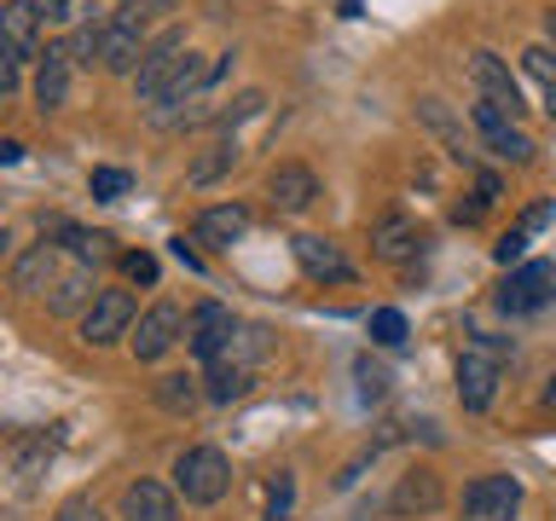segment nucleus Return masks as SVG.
I'll return each mask as SVG.
<instances>
[{
	"label": "nucleus",
	"mask_w": 556,
	"mask_h": 521,
	"mask_svg": "<svg viewBox=\"0 0 556 521\" xmlns=\"http://www.w3.org/2000/svg\"><path fill=\"white\" fill-rule=\"evenodd\" d=\"M476 128L486 139V151L498 156V163H533V139L516 128L510 111H498L493 99H476Z\"/></svg>",
	"instance_id": "7"
},
{
	"label": "nucleus",
	"mask_w": 556,
	"mask_h": 521,
	"mask_svg": "<svg viewBox=\"0 0 556 521\" xmlns=\"http://www.w3.org/2000/svg\"><path fill=\"white\" fill-rule=\"evenodd\" d=\"M521 69L545 87V116L556 122V59H551V47H528V52H521Z\"/></svg>",
	"instance_id": "26"
},
{
	"label": "nucleus",
	"mask_w": 556,
	"mask_h": 521,
	"mask_svg": "<svg viewBox=\"0 0 556 521\" xmlns=\"http://www.w3.org/2000/svg\"><path fill=\"white\" fill-rule=\"evenodd\" d=\"M255 389V371L238 359H215L208 365V382H203V399H215V406H232V399H243Z\"/></svg>",
	"instance_id": "20"
},
{
	"label": "nucleus",
	"mask_w": 556,
	"mask_h": 521,
	"mask_svg": "<svg viewBox=\"0 0 556 521\" xmlns=\"http://www.w3.org/2000/svg\"><path fill=\"white\" fill-rule=\"evenodd\" d=\"M59 521H104V510L93 498H64L59 504Z\"/></svg>",
	"instance_id": "35"
},
{
	"label": "nucleus",
	"mask_w": 556,
	"mask_h": 521,
	"mask_svg": "<svg viewBox=\"0 0 556 521\" xmlns=\"http://www.w3.org/2000/svg\"><path fill=\"white\" fill-rule=\"evenodd\" d=\"M516 504H521L516 475H476L464 486V516L469 521H510Z\"/></svg>",
	"instance_id": "8"
},
{
	"label": "nucleus",
	"mask_w": 556,
	"mask_h": 521,
	"mask_svg": "<svg viewBox=\"0 0 556 521\" xmlns=\"http://www.w3.org/2000/svg\"><path fill=\"white\" fill-rule=\"evenodd\" d=\"M545 406H556V377H551V389H545Z\"/></svg>",
	"instance_id": "43"
},
{
	"label": "nucleus",
	"mask_w": 556,
	"mask_h": 521,
	"mask_svg": "<svg viewBox=\"0 0 556 521\" xmlns=\"http://www.w3.org/2000/svg\"><path fill=\"white\" fill-rule=\"evenodd\" d=\"M243 232H250V208L243 203H215V208H203V215L191 220V238L208 243V250H232Z\"/></svg>",
	"instance_id": "14"
},
{
	"label": "nucleus",
	"mask_w": 556,
	"mask_h": 521,
	"mask_svg": "<svg viewBox=\"0 0 556 521\" xmlns=\"http://www.w3.org/2000/svg\"><path fill=\"white\" fill-rule=\"evenodd\" d=\"M146 52H151L146 24H139L134 12L111 17V29H104V47H99V64L111 69V76H134V69H146Z\"/></svg>",
	"instance_id": "6"
},
{
	"label": "nucleus",
	"mask_w": 556,
	"mask_h": 521,
	"mask_svg": "<svg viewBox=\"0 0 556 521\" xmlns=\"http://www.w3.org/2000/svg\"><path fill=\"white\" fill-rule=\"evenodd\" d=\"M417 122H424V128H429L434 139H446V151H452V156H458V163H464V156H469V139H464V122H458V116H452V111H446V104H441V99H417Z\"/></svg>",
	"instance_id": "23"
},
{
	"label": "nucleus",
	"mask_w": 556,
	"mask_h": 521,
	"mask_svg": "<svg viewBox=\"0 0 556 521\" xmlns=\"http://www.w3.org/2000/svg\"><path fill=\"white\" fill-rule=\"evenodd\" d=\"M238 330H243V325L232 319V307L198 302V307H191V325H186V347H191L203 365H215V359H226V347H232Z\"/></svg>",
	"instance_id": "3"
},
{
	"label": "nucleus",
	"mask_w": 556,
	"mask_h": 521,
	"mask_svg": "<svg viewBox=\"0 0 556 521\" xmlns=\"http://www.w3.org/2000/svg\"><path fill=\"white\" fill-rule=\"evenodd\" d=\"M232 163H238V139H215V145H208L198 163L186 168V180L191 186H215L220 174H232Z\"/></svg>",
	"instance_id": "24"
},
{
	"label": "nucleus",
	"mask_w": 556,
	"mask_h": 521,
	"mask_svg": "<svg viewBox=\"0 0 556 521\" xmlns=\"http://www.w3.org/2000/svg\"><path fill=\"white\" fill-rule=\"evenodd\" d=\"M267 521H290V516H267Z\"/></svg>",
	"instance_id": "44"
},
{
	"label": "nucleus",
	"mask_w": 556,
	"mask_h": 521,
	"mask_svg": "<svg viewBox=\"0 0 556 521\" xmlns=\"http://www.w3.org/2000/svg\"><path fill=\"white\" fill-rule=\"evenodd\" d=\"M87 191H93L99 203H116L122 191H128V174H122V168H93V180H87Z\"/></svg>",
	"instance_id": "31"
},
{
	"label": "nucleus",
	"mask_w": 556,
	"mask_h": 521,
	"mask_svg": "<svg viewBox=\"0 0 556 521\" xmlns=\"http://www.w3.org/2000/svg\"><path fill=\"white\" fill-rule=\"evenodd\" d=\"M417 243H424V232H417V220L406 215H389V220H377V232H371V250L377 260H406Z\"/></svg>",
	"instance_id": "22"
},
{
	"label": "nucleus",
	"mask_w": 556,
	"mask_h": 521,
	"mask_svg": "<svg viewBox=\"0 0 556 521\" xmlns=\"http://www.w3.org/2000/svg\"><path fill=\"white\" fill-rule=\"evenodd\" d=\"M261 104H267V93H255V87H250V93H238V99H232V111H220V128L232 134L243 116H255V111H261Z\"/></svg>",
	"instance_id": "33"
},
{
	"label": "nucleus",
	"mask_w": 556,
	"mask_h": 521,
	"mask_svg": "<svg viewBox=\"0 0 556 521\" xmlns=\"http://www.w3.org/2000/svg\"><path fill=\"white\" fill-rule=\"evenodd\" d=\"M469 76H476L481 99H493L498 111L521 116V93H516V76H510V64H504L498 52H476V59H469Z\"/></svg>",
	"instance_id": "17"
},
{
	"label": "nucleus",
	"mask_w": 556,
	"mask_h": 521,
	"mask_svg": "<svg viewBox=\"0 0 556 521\" xmlns=\"http://www.w3.org/2000/svg\"><path fill=\"white\" fill-rule=\"evenodd\" d=\"M186 325H191V319H186L174 302H156L151 313H139V325H134V336H128V342H134V359H139V365H156L174 342L186 336Z\"/></svg>",
	"instance_id": "5"
},
{
	"label": "nucleus",
	"mask_w": 556,
	"mask_h": 521,
	"mask_svg": "<svg viewBox=\"0 0 556 521\" xmlns=\"http://www.w3.org/2000/svg\"><path fill=\"white\" fill-rule=\"evenodd\" d=\"M35 29H41V12H35L29 0H7V7H0V35H7L12 64H41L47 47H35Z\"/></svg>",
	"instance_id": "12"
},
{
	"label": "nucleus",
	"mask_w": 556,
	"mask_h": 521,
	"mask_svg": "<svg viewBox=\"0 0 556 521\" xmlns=\"http://www.w3.org/2000/svg\"><path fill=\"white\" fill-rule=\"evenodd\" d=\"M359 12V0H342V17H354Z\"/></svg>",
	"instance_id": "42"
},
{
	"label": "nucleus",
	"mask_w": 556,
	"mask_h": 521,
	"mask_svg": "<svg viewBox=\"0 0 556 521\" xmlns=\"http://www.w3.org/2000/svg\"><path fill=\"white\" fill-rule=\"evenodd\" d=\"M59 232L70 238V250H76V255L87 260V267H93V260H104V255H111V238H104V232H81V226H59Z\"/></svg>",
	"instance_id": "30"
},
{
	"label": "nucleus",
	"mask_w": 556,
	"mask_h": 521,
	"mask_svg": "<svg viewBox=\"0 0 556 521\" xmlns=\"http://www.w3.org/2000/svg\"><path fill=\"white\" fill-rule=\"evenodd\" d=\"M52 463V441L47 434H17L12 441V475H17V493H29L35 475H47Z\"/></svg>",
	"instance_id": "21"
},
{
	"label": "nucleus",
	"mask_w": 556,
	"mask_h": 521,
	"mask_svg": "<svg viewBox=\"0 0 556 521\" xmlns=\"http://www.w3.org/2000/svg\"><path fill=\"white\" fill-rule=\"evenodd\" d=\"M70 64H76V52L64 41H52L41 52V64H35V104H41V111H59L70 99Z\"/></svg>",
	"instance_id": "15"
},
{
	"label": "nucleus",
	"mask_w": 556,
	"mask_h": 521,
	"mask_svg": "<svg viewBox=\"0 0 556 521\" xmlns=\"http://www.w3.org/2000/svg\"><path fill=\"white\" fill-rule=\"evenodd\" d=\"M521 250H528V226H516V232H504V238L493 243L498 267H516V260H521Z\"/></svg>",
	"instance_id": "34"
},
{
	"label": "nucleus",
	"mask_w": 556,
	"mask_h": 521,
	"mask_svg": "<svg viewBox=\"0 0 556 521\" xmlns=\"http://www.w3.org/2000/svg\"><path fill=\"white\" fill-rule=\"evenodd\" d=\"M174 255H180V267H191V272H203V255H198V250H191V243H186V238H174Z\"/></svg>",
	"instance_id": "39"
},
{
	"label": "nucleus",
	"mask_w": 556,
	"mask_h": 521,
	"mask_svg": "<svg viewBox=\"0 0 556 521\" xmlns=\"http://www.w3.org/2000/svg\"><path fill=\"white\" fill-rule=\"evenodd\" d=\"M545 35H551V41H556V7L545 12Z\"/></svg>",
	"instance_id": "41"
},
{
	"label": "nucleus",
	"mask_w": 556,
	"mask_h": 521,
	"mask_svg": "<svg viewBox=\"0 0 556 521\" xmlns=\"http://www.w3.org/2000/svg\"><path fill=\"white\" fill-rule=\"evenodd\" d=\"M174 7H180V0H134V7H122V12H134L139 24H151V17H168Z\"/></svg>",
	"instance_id": "37"
},
{
	"label": "nucleus",
	"mask_w": 556,
	"mask_h": 521,
	"mask_svg": "<svg viewBox=\"0 0 556 521\" xmlns=\"http://www.w3.org/2000/svg\"><path fill=\"white\" fill-rule=\"evenodd\" d=\"M35 12H41V24H70V17H76V7H70V0H29Z\"/></svg>",
	"instance_id": "36"
},
{
	"label": "nucleus",
	"mask_w": 556,
	"mask_h": 521,
	"mask_svg": "<svg viewBox=\"0 0 556 521\" xmlns=\"http://www.w3.org/2000/svg\"><path fill=\"white\" fill-rule=\"evenodd\" d=\"M295 260H302V272L313 278V284H354V260H348L330 238H319V232L295 238Z\"/></svg>",
	"instance_id": "10"
},
{
	"label": "nucleus",
	"mask_w": 556,
	"mask_h": 521,
	"mask_svg": "<svg viewBox=\"0 0 556 521\" xmlns=\"http://www.w3.org/2000/svg\"><path fill=\"white\" fill-rule=\"evenodd\" d=\"M122 521H180V493L163 481H134L122 493Z\"/></svg>",
	"instance_id": "13"
},
{
	"label": "nucleus",
	"mask_w": 556,
	"mask_h": 521,
	"mask_svg": "<svg viewBox=\"0 0 556 521\" xmlns=\"http://www.w3.org/2000/svg\"><path fill=\"white\" fill-rule=\"evenodd\" d=\"M267 354H273V330H267V325H243L238 336H232V347H226V359L250 365V371H255V365L267 359Z\"/></svg>",
	"instance_id": "25"
},
{
	"label": "nucleus",
	"mask_w": 556,
	"mask_h": 521,
	"mask_svg": "<svg viewBox=\"0 0 556 521\" xmlns=\"http://www.w3.org/2000/svg\"><path fill=\"white\" fill-rule=\"evenodd\" d=\"M354 382H359V399H365V406H377V399L389 394V382H394V377L382 371L371 354H359V359H354Z\"/></svg>",
	"instance_id": "27"
},
{
	"label": "nucleus",
	"mask_w": 556,
	"mask_h": 521,
	"mask_svg": "<svg viewBox=\"0 0 556 521\" xmlns=\"http://www.w3.org/2000/svg\"><path fill=\"white\" fill-rule=\"evenodd\" d=\"M226 486H232V463L220 446H186L174 458V493L186 504H220Z\"/></svg>",
	"instance_id": "1"
},
{
	"label": "nucleus",
	"mask_w": 556,
	"mask_h": 521,
	"mask_svg": "<svg viewBox=\"0 0 556 521\" xmlns=\"http://www.w3.org/2000/svg\"><path fill=\"white\" fill-rule=\"evenodd\" d=\"M504 347L498 336H486L476 347H464L458 354V399H464V411H486L493 406V394H498V377H504Z\"/></svg>",
	"instance_id": "2"
},
{
	"label": "nucleus",
	"mask_w": 556,
	"mask_h": 521,
	"mask_svg": "<svg viewBox=\"0 0 556 521\" xmlns=\"http://www.w3.org/2000/svg\"><path fill=\"white\" fill-rule=\"evenodd\" d=\"M371 342L377 347H400V342H406V313H400V307H377L371 313Z\"/></svg>",
	"instance_id": "28"
},
{
	"label": "nucleus",
	"mask_w": 556,
	"mask_h": 521,
	"mask_svg": "<svg viewBox=\"0 0 556 521\" xmlns=\"http://www.w3.org/2000/svg\"><path fill=\"white\" fill-rule=\"evenodd\" d=\"M93 302H99V284H93V267H87V260L64 267L59 278H52V290H47V313H59V319H70V313H81Z\"/></svg>",
	"instance_id": "16"
},
{
	"label": "nucleus",
	"mask_w": 556,
	"mask_h": 521,
	"mask_svg": "<svg viewBox=\"0 0 556 521\" xmlns=\"http://www.w3.org/2000/svg\"><path fill=\"white\" fill-rule=\"evenodd\" d=\"M134 295L128 290H99V302L81 313V342L87 347H111L116 336H134Z\"/></svg>",
	"instance_id": "4"
},
{
	"label": "nucleus",
	"mask_w": 556,
	"mask_h": 521,
	"mask_svg": "<svg viewBox=\"0 0 556 521\" xmlns=\"http://www.w3.org/2000/svg\"><path fill=\"white\" fill-rule=\"evenodd\" d=\"M156 406H168V411H191V406H198L191 377H163V382H156Z\"/></svg>",
	"instance_id": "29"
},
{
	"label": "nucleus",
	"mask_w": 556,
	"mask_h": 521,
	"mask_svg": "<svg viewBox=\"0 0 556 521\" xmlns=\"http://www.w3.org/2000/svg\"><path fill=\"white\" fill-rule=\"evenodd\" d=\"M486 203H493V198H481V191H476V198H469V203H452V220H464V226H476Z\"/></svg>",
	"instance_id": "38"
},
{
	"label": "nucleus",
	"mask_w": 556,
	"mask_h": 521,
	"mask_svg": "<svg viewBox=\"0 0 556 521\" xmlns=\"http://www.w3.org/2000/svg\"><path fill=\"white\" fill-rule=\"evenodd\" d=\"M59 272H64L59 243H29V250L12 260V290H24V295H35V290H52V278H59Z\"/></svg>",
	"instance_id": "18"
},
{
	"label": "nucleus",
	"mask_w": 556,
	"mask_h": 521,
	"mask_svg": "<svg viewBox=\"0 0 556 521\" xmlns=\"http://www.w3.org/2000/svg\"><path fill=\"white\" fill-rule=\"evenodd\" d=\"M267 198H273L278 215H302V208L319 198V174H313L307 163H278L267 174Z\"/></svg>",
	"instance_id": "11"
},
{
	"label": "nucleus",
	"mask_w": 556,
	"mask_h": 521,
	"mask_svg": "<svg viewBox=\"0 0 556 521\" xmlns=\"http://www.w3.org/2000/svg\"><path fill=\"white\" fill-rule=\"evenodd\" d=\"M441 475H434V469H412V475H400V486H394V510L400 516H434L441 510Z\"/></svg>",
	"instance_id": "19"
},
{
	"label": "nucleus",
	"mask_w": 556,
	"mask_h": 521,
	"mask_svg": "<svg viewBox=\"0 0 556 521\" xmlns=\"http://www.w3.org/2000/svg\"><path fill=\"white\" fill-rule=\"evenodd\" d=\"M122 272H128L134 284H156V255L151 250H128L122 255Z\"/></svg>",
	"instance_id": "32"
},
{
	"label": "nucleus",
	"mask_w": 556,
	"mask_h": 521,
	"mask_svg": "<svg viewBox=\"0 0 556 521\" xmlns=\"http://www.w3.org/2000/svg\"><path fill=\"white\" fill-rule=\"evenodd\" d=\"M551 284H556V267H551V260H521V267L498 284V307H504V313H533V307H545Z\"/></svg>",
	"instance_id": "9"
},
{
	"label": "nucleus",
	"mask_w": 556,
	"mask_h": 521,
	"mask_svg": "<svg viewBox=\"0 0 556 521\" xmlns=\"http://www.w3.org/2000/svg\"><path fill=\"white\" fill-rule=\"evenodd\" d=\"M551 215H556V208H551V203H539V208H528V220H521V226H528V232H539V226H545Z\"/></svg>",
	"instance_id": "40"
}]
</instances>
